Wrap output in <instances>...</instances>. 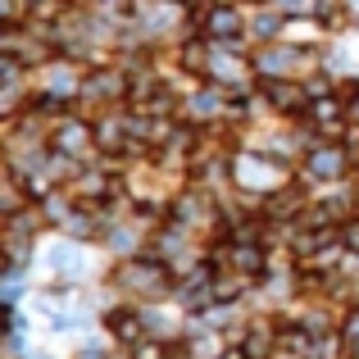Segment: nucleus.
<instances>
[{
	"label": "nucleus",
	"instance_id": "f257e3e1",
	"mask_svg": "<svg viewBox=\"0 0 359 359\" xmlns=\"http://www.w3.org/2000/svg\"><path fill=\"white\" fill-rule=\"evenodd\" d=\"M109 327H114V337H123V341H132V337L141 332V323L132 314H123V309H118V314H109Z\"/></svg>",
	"mask_w": 359,
	"mask_h": 359
},
{
	"label": "nucleus",
	"instance_id": "f03ea898",
	"mask_svg": "<svg viewBox=\"0 0 359 359\" xmlns=\"http://www.w3.org/2000/svg\"><path fill=\"white\" fill-rule=\"evenodd\" d=\"M210 32L232 36V32H237V14H232V9H214V14H210Z\"/></svg>",
	"mask_w": 359,
	"mask_h": 359
},
{
	"label": "nucleus",
	"instance_id": "7ed1b4c3",
	"mask_svg": "<svg viewBox=\"0 0 359 359\" xmlns=\"http://www.w3.org/2000/svg\"><path fill=\"white\" fill-rule=\"evenodd\" d=\"M351 241H355V250H359V223H355V228H351Z\"/></svg>",
	"mask_w": 359,
	"mask_h": 359
}]
</instances>
